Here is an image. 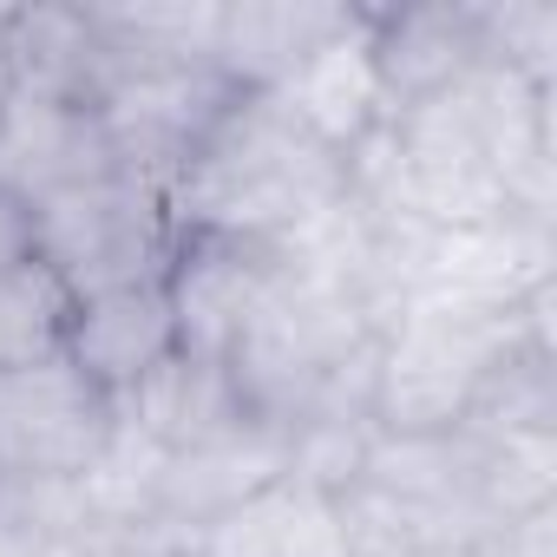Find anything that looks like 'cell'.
Returning <instances> with one entry per match:
<instances>
[{
  "mask_svg": "<svg viewBox=\"0 0 557 557\" xmlns=\"http://www.w3.org/2000/svg\"><path fill=\"white\" fill-rule=\"evenodd\" d=\"M73 296L47 262H21L14 275H0V368H27L66 348L73 335Z\"/></svg>",
  "mask_w": 557,
  "mask_h": 557,
  "instance_id": "8fae6325",
  "label": "cell"
},
{
  "mask_svg": "<svg viewBox=\"0 0 557 557\" xmlns=\"http://www.w3.org/2000/svg\"><path fill=\"white\" fill-rule=\"evenodd\" d=\"M355 190V138L302 92H236L197 158L177 171V230H230L262 243H309Z\"/></svg>",
  "mask_w": 557,
  "mask_h": 557,
  "instance_id": "6da1fadb",
  "label": "cell"
},
{
  "mask_svg": "<svg viewBox=\"0 0 557 557\" xmlns=\"http://www.w3.org/2000/svg\"><path fill=\"white\" fill-rule=\"evenodd\" d=\"M544 296H459V302H420L400 309L381 335V394L374 426L381 433H440L459 426L485 374L505 361V348L531 329Z\"/></svg>",
  "mask_w": 557,
  "mask_h": 557,
  "instance_id": "7a4b0ae2",
  "label": "cell"
},
{
  "mask_svg": "<svg viewBox=\"0 0 557 557\" xmlns=\"http://www.w3.org/2000/svg\"><path fill=\"white\" fill-rule=\"evenodd\" d=\"M125 433L119 400L60 348L27 368H0V485L73 492Z\"/></svg>",
  "mask_w": 557,
  "mask_h": 557,
  "instance_id": "277c9868",
  "label": "cell"
},
{
  "mask_svg": "<svg viewBox=\"0 0 557 557\" xmlns=\"http://www.w3.org/2000/svg\"><path fill=\"white\" fill-rule=\"evenodd\" d=\"M21 262H34V210L21 190L0 184V275H14Z\"/></svg>",
  "mask_w": 557,
  "mask_h": 557,
  "instance_id": "7c38bea8",
  "label": "cell"
},
{
  "mask_svg": "<svg viewBox=\"0 0 557 557\" xmlns=\"http://www.w3.org/2000/svg\"><path fill=\"white\" fill-rule=\"evenodd\" d=\"M119 413L138 420V433L158 446V453H184V446H210V440H230L243 426H256L230 387V368L210 361V355H171L145 387H132L119 400Z\"/></svg>",
  "mask_w": 557,
  "mask_h": 557,
  "instance_id": "30bf717a",
  "label": "cell"
},
{
  "mask_svg": "<svg viewBox=\"0 0 557 557\" xmlns=\"http://www.w3.org/2000/svg\"><path fill=\"white\" fill-rule=\"evenodd\" d=\"M14 99V60H8V27H0V106Z\"/></svg>",
  "mask_w": 557,
  "mask_h": 557,
  "instance_id": "4fadbf2b",
  "label": "cell"
},
{
  "mask_svg": "<svg viewBox=\"0 0 557 557\" xmlns=\"http://www.w3.org/2000/svg\"><path fill=\"white\" fill-rule=\"evenodd\" d=\"M289 262H296V243H262V236H230V230H177V256L164 269L177 348L223 361L230 342L243 335V322L289 275Z\"/></svg>",
  "mask_w": 557,
  "mask_h": 557,
  "instance_id": "5b68a950",
  "label": "cell"
},
{
  "mask_svg": "<svg viewBox=\"0 0 557 557\" xmlns=\"http://www.w3.org/2000/svg\"><path fill=\"white\" fill-rule=\"evenodd\" d=\"M34 210V262H47L73 302L164 283L177 256V216L158 184L138 171H106L66 190H47Z\"/></svg>",
  "mask_w": 557,
  "mask_h": 557,
  "instance_id": "3957f363",
  "label": "cell"
},
{
  "mask_svg": "<svg viewBox=\"0 0 557 557\" xmlns=\"http://www.w3.org/2000/svg\"><path fill=\"white\" fill-rule=\"evenodd\" d=\"M361 60H368V92L374 119H400L479 66H492L485 40V8H394V14H361Z\"/></svg>",
  "mask_w": 557,
  "mask_h": 557,
  "instance_id": "8992f818",
  "label": "cell"
},
{
  "mask_svg": "<svg viewBox=\"0 0 557 557\" xmlns=\"http://www.w3.org/2000/svg\"><path fill=\"white\" fill-rule=\"evenodd\" d=\"M361 40L355 8H309V0H269V8H216L210 21V66L236 92H302L315 66Z\"/></svg>",
  "mask_w": 557,
  "mask_h": 557,
  "instance_id": "52a82bcc",
  "label": "cell"
},
{
  "mask_svg": "<svg viewBox=\"0 0 557 557\" xmlns=\"http://www.w3.org/2000/svg\"><path fill=\"white\" fill-rule=\"evenodd\" d=\"M66 355L112 394L125 400L132 387H145L171 355H177V315H171V289L145 283V289H112L73 309V335Z\"/></svg>",
  "mask_w": 557,
  "mask_h": 557,
  "instance_id": "9c48e42d",
  "label": "cell"
},
{
  "mask_svg": "<svg viewBox=\"0 0 557 557\" xmlns=\"http://www.w3.org/2000/svg\"><path fill=\"white\" fill-rule=\"evenodd\" d=\"M125 171L99 112L92 106H66V99H27L14 92L0 106V184L21 190L27 203L86 177Z\"/></svg>",
  "mask_w": 557,
  "mask_h": 557,
  "instance_id": "ba28073f",
  "label": "cell"
}]
</instances>
